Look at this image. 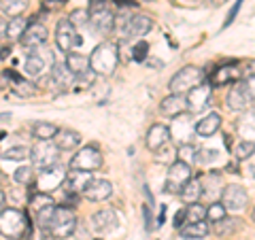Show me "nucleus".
<instances>
[{
    "mask_svg": "<svg viewBox=\"0 0 255 240\" xmlns=\"http://www.w3.org/2000/svg\"><path fill=\"white\" fill-rule=\"evenodd\" d=\"M115 28L122 32L124 38H142L145 34H149L151 28H153V21L142 13H134V15L122 13L119 19L115 21Z\"/></svg>",
    "mask_w": 255,
    "mask_h": 240,
    "instance_id": "nucleus-4",
    "label": "nucleus"
},
{
    "mask_svg": "<svg viewBox=\"0 0 255 240\" xmlns=\"http://www.w3.org/2000/svg\"><path fill=\"white\" fill-rule=\"evenodd\" d=\"M58 151L60 147L55 145V142L51 140H38L34 147H32V164H34L36 168H45V166H51L58 162Z\"/></svg>",
    "mask_w": 255,
    "mask_h": 240,
    "instance_id": "nucleus-13",
    "label": "nucleus"
},
{
    "mask_svg": "<svg viewBox=\"0 0 255 240\" xmlns=\"http://www.w3.org/2000/svg\"><path fill=\"white\" fill-rule=\"evenodd\" d=\"M102 166V153L98 145H85L77 149V153L70 159V170H83V172H94Z\"/></svg>",
    "mask_w": 255,
    "mask_h": 240,
    "instance_id": "nucleus-9",
    "label": "nucleus"
},
{
    "mask_svg": "<svg viewBox=\"0 0 255 240\" xmlns=\"http://www.w3.org/2000/svg\"><path fill=\"white\" fill-rule=\"evenodd\" d=\"M94 177L92 172H83V170H68L66 174V181H64V189L68 191V194H77V196H83V189L87 187V183H90Z\"/></svg>",
    "mask_w": 255,
    "mask_h": 240,
    "instance_id": "nucleus-23",
    "label": "nucleus"
},
{
    "mask_svg": "<svg viewBox=\"0 0 255 240\" xmlns=\"http://www.w3.org/2000/svg\"><path fill=\"white\" fill-rule=\"evenodd\" d=\"M159 111L164 117H177L181 113H187V98L183 94H170L159 102Z\"/></svg>",
    "mask_w": 255,
    "mask_h": 240,
    "instance_id": "nucleus-22",
    "label": "nucleus"
},
{
    "mask_svg": "<svg viewBox=\"0 0 255 240\" xmlns=\"http://www.w3.org/2000/svg\"><path fill=\"white\" fill-rule=\"evenodd\" d=\"M28 6V0H0V11L9 17H17L26 11Z\"/></svg>",
    "mask_w": 255,
    "mask_h": 240,
    "instance_id": "nucleus-36",
    "label": "nucleus"
},
{
    "mask_svg": "<svg viewBox=\"0 0 255 240\" xmlns=\"http://www.w3.org/2000/svg\"><path fill=\"white\" fill-rule=\"evenodd\" d=\"M238 230H241V219H234V217H223L221 221L213 223V232L217 236H221V238L232 236V234H236Z\"/></svg>",
    "mask_w": 255,
    "mask_h": 240,
    "instance_id": "nucleus-32",
    "label": "nucleus"
},
{
    "mask_svg": "<svg viewBox=\"0 0 255 240\" xmlns=\"http://www.w3.org/2000/svg\"><path fill=\"white\" fill-rule=\"evenodd\" d=\"M0 234L19 240L30 234V217L19 209H4L0 213Z\"/></svg>",
    "mask_w": 255,
    "mask_h": 240,
    "instance_id": "nucleus-2",
    "label": "nucleus"
},
{
    "mask_svg": "<svg viewBox=\"0 0 255 240\" xmlns=\"http://www.w3.org/2000/svg\"><path fill=\"white\" fill-rule=\"evenodd\" d=\"M55 66L53 51L47 47H34L30 49L26 60H23V73L32 79H43L47 75H51V70Z\"/></svg>",
    "mask_w": 255,
    "mask_h": 240,
    "instance_id": "nucleus-1",
    "label": "nucleus"
},
{
    "mask_svg": "<svg viewBox=\"0 0 255 240\" xmlns=\"http://www.w3.org/2000/svg\"><path fill=\"white\" fill-rule=\"evenodd\" d=\"M4 136H6V134H4V132H0V140H2V138H4Z\"/></svg>",
    "mask_w": 255,
    "mask_h": 240,
    "instance_id": "nucleus-55",
    "label": "nucleus"
},
{
    "mask_svg": "<svg viewBox=\"0 0 255 240\" xmlns=\"http://www.w3.org/2000/svg\"><path fill=\"white\" fill-rule=\"evenodd\" d=\"M111 194H113V183L107 179H92L83 189V198H87L90 202H105L111 198Z\"/></svg>",
    "mask_w": 255,
    "mask_h": 240,
    "instance_id": "nucleus-17",
    "label": "nucleus"
},
{
    "mask_svg": "<svg viewBox=\"0 0 255 240\" xmlns=\"http://www.w3.org/2000/svg\"><path fill=\"white\" fill-rule=\"evenodd\" d=\"M238 134L243 136V140H253L255 142V109L247 111V115H243L238 119Z\"/></svg>",
    "mask_w": 255,
    "mask_h": 240,
    "instance_id": "nucleus-30",
    "label": "nucleus"
},
{
    "mask_svg": "<svg viewBox=\"0 0 255 240\" xmlns=\"http://www.w3.org/2000/svg\"><path fill=\"white\" fill-rule=\"evenodd\" d=\"M206 219V206L202 204H187L185 206V223H196V221H204Z\"/></svg>",
    "mask_w": 255,
    "mask_h": 240,
    "instance_id": "nucleus-39",
    "label": "nucleus"
},
{
    "mask_svg": "<svg viewBox=\"0 0 255 240\" xmlns=\"http://www.w3.org/2000/svg\"><path fill=\"white\" fill-rule=\"evenodd\" d=\"M49 206H55V202H53V198H51V194H34V196H30V209H32V213H38V211H45V209H49Z\"/></svg>",
    "mask_w": 255,
    "mask_h": 240,
    "instance_id": "nucleus-37",
    "label": "nucleus"
},
{
    "mask_svg": "<svg viewBox=\"0 0 255 240\" xmlns=\"http://www.w3.org/2000/svg\"><path fill=\"white\" fill-rule=\"evenodd\" d=\"M28 26L30 23L26 21V17H21V15L11 17L9 26H6V38H9V41H21V36H23V32H26Z\"/></svg>",
    "mask_w": 255,
    "mask_h": 240,
    "instance_id": "nucleus-34",
    "label": "nucleus"
},
{
    "mask_svg": "<svg viewBox=\"0 0 255 240\" xmlns=\"http://www.w3.org/2000/svg\"><path fill=\"white\" fill-rule=\"evenodd\" d=\"M211 234V223L209 221H196V223H185L181 228V236L191 238V240H204Z\"/></svg>",
    "mask_w": 255,
    "mask_h": 240,
    "instance_id": "nucleus-27",
    "label": "nucleus"
},
{
    "mask_svg": "<svg viewBox=\"0 0 255 240\" xmlns=\"http://www.w3.org/2000/svg\"><path fill=\"white\" fill-rule=\"evenodd\" d=\"M241 79H245V70H243V64L241 62H228V64H221L213 70L211 75V85L213 87H223V85H230V83H238Z\"/></svg>",
    "mask_w": 255,
    "mask_h": 240,
    "instance_id": "nucleus-11",
    "label": "nucleus"
},
{
    "mask_svg": "<svg viewBox=\"0 0 255 240\" xmlns=\"http://www.w3.org/2000/svg\"><path fill=\"white\" fill-rule=\"evenodd\" d=\"M219 153L215 149H200V153H198V162L202 164H211V162H217Z\"/></svg>",
    "mask_w": 255,
    "mask_h": 240,
    "instance_id": "nucleus-47",
    "label": "nucleus"
},
{
    "mask_svg": "<svg viewBox=\"0 0 255 240\" xmlns=\"http://www.w3.org/2000/svg\"><path fill=\"white\" fill-rule=\"evenodd\" d=\"M253 105V100L247 96V92L243 90L241 83H234L232 90L226 96V107L230 111H236V113H243V111H249V107Z\"/></svg>",
    "mask_w": 255,
    "mask_h": 240,
    "instance_id": "nucleus-21",
    "label": "nucleus"
},
{
    "mask_svg": "<svg viewBox=\"0 0 255 240\" xmlns=\"http://www.w3.org/2000/svg\"><path fill=\"white\" fill-rule=\"evenodd\" d=\"M179 240H191V238H185V236H181V238H179Z\"/></svg>",
    "mask_w": 255,
    "mask_h": 240,
    "instance_id": "nucleus-57",
    "label": "nucleus"
},
{
    "mask_svg": "<svg viewBox=\"0 0 255 240\" xmlns=\"http://www.w3.org/2000/svg\"><path fill=\"white\" fill-rule=\"evenodd\" d=\"M96 81V73L94 70H87L83 75H77V81H75V90H87V87H92Z\"/></svg>",
    "mask_w": 255,
    "mask_h": 240,
    "instance_id": "nucleus-45",
    "label": "nucleus"
},
{
    "mask_svg": "<svg viewBox=\"0 0 255 240\" xmlns=\"http://www.w3.org/2000/svg\"><path fill=\"white\" fill-rule=\"evenodd\" d=\"M115 13L107 0H92L90 2V26L98 34H109L115 28Z\"/></svg>",
    "mask_w": 255,
    "mask_h": 240,
    "instance_id": "nucleus-5",
    "label": "nucleus"
},
{
    "mask_svg": "<svg viewBox=\"0 0 255 240\" xmlns=\"http://www.w3.org/2000/svg\"><path fill=\"white\" fill-rule=\"evenodd\" d=\"M147 55H149V43L147 41H138L132 47V60L134 62H147Z\"/></svg>",
    "mask_w": 255,
    "mask_h": 240,
    "instance_id": "nucleus-44",
    "label": "nucleus"
},
{
    "mask_svg": "<svg viewBox=\"0 0 255 240\" xmlns=\"http://www.w3.org/2000/svg\"><path fill=\"white\" fill-rule=\"evenodd\" d=\"M92 70L96 75H113L117 64H119V51L115 43H100L98 47H94V51L90 55Z\"/></svg>",
    "mask_w": 255,
    "mask_h": 240,
    "instance_id": "nucleus-3",
    "label": "nucleus"
},
{
    "mask_svg": "<svg viewBox=\"0 0 255 240\" xmlns=\"http://www.w3.org/2000/svg\"><path fill=\"white\" fill-rule=\"evenodd\" d=\"M198 153H200V149H198L194 142H183V145H179V149H177V159L194 166L198 162Z\"/></svg>",
    "mask_w": 255,
    "mask_h": 240,
    "instance_id": "nucleus-35",
    "label": "nucleus"
},
{
    "mask_svg": "<svg viewBox=\"0 0 255 240\" xmlns=\"http://www.w3.org/2000/svg\"><path fill=\"white\" fill-rule=\"evenodd\" d=\"M90 221H92V230L98 232V234H109V232H113L119 223L117 213L113 209H102L98 213H94Z\"/></svg>",
    "mask_w": 255,
    "mask_h": 240,
    "instance_id": "nucleus-19",
    "label": "nucleus"
},
{
    "mask_svg": "<svg viewBox=\"0 0 255 240\" xmlns=\"http://www.w3.org/2000/svg\"><path fill=\"white\" fill-rule=\"evenodd\" d=\"M247 200H249V194H247V189L241 187V185H226L223 187V194H221V202L226 206L228 211H243Z\"/></svg>",
    "mask_w": 255,
    "mask_h": 240,
    "instance_id": "nucleus-16",
    "label": "nucleus"
},
{
    "mask_svg": "<svg viewBox=\"0 0 255 240\" xmlns=\"http://www.w3.org/2000/svg\"><path fill=\"white\" fill-rule=\"evenodd\" d=\"M55 43H58L60 51L64 53H73V49L81 45V36H79L77 28L70 23V19L58 21V26H55Z\"/></svg>",
    "mask_w": 255,
    "mask_h": 240,
    "instance_id": "nucleus-12",
    "label": "nucleus"
},
{
    "mask_svg": "<svg viewBox=\"0 0 255 240\" xmlns=\"http://www.w3.org/2000/svg\"><path fill=\"white\" fill-rule=\"evenodd\" d=\"M4 209H6V196H4V191H0V213Z\"/></svg>",
    "mask_w": 255,
    "mask_h": 240,
    "instance_id": "nucleus-53",
    "label": "nucleus"
},
{
    "mask_svg": "<svg viewBox=\"0 0 255 240\" xmlns=\"http://www.w3.org/2000/svg\"><path fill=\"white\" fill-rule=\"evenodd\" d=\"M251 219H253V221H255V209H253V213H251Z\"/></svg>",
    "mask_w": 255,
    "mask_h": 240,
    "instance_id": "nucleus-56",
    "label": "nucleus"
},
{
    "mask_svg": "<svg viewBox=\"0 0 255 240\" xmlns=\"http://www.w3.org/2000/svg\"><path fill=\"white\" fill-rule=\"evenodd\" d=\"M223 217H228V209L223 206V202H211L209 206H206V221L217 223Z\"/></svg>",
    "mask_w": 255,
    "mask_h": 240,
    "instance_id": "nucleus-40",
    "label": "nucleus"
},
{
    "mask_svg": "<svg viewBox=\"0 0 255 240\" xmlns=\"http://www.w3.org/2000/svg\"><path fill=\"white\" fill-rule=\"evenodd\" d=\"M172 226L177 228V230H181L183 226H185V209L179 211L177 215H174V223H172Z\"/></svg>",
    "mask_w": 255,
    "mask_h": 240,
    "instance_id": "nucleus-51",
    "label": "nucleus"
},
{
    "mask_svg": "<svg viewBox=\"0 0 255 240\" xmlns=\"http://www.w3.org/2000/svg\"><path fill=\"white\" fill-rule=\"evenodd\" d=\"M211 96H213V85L211 83H200L198 87H194L191 92L185 94L187 111L191 115H194V113H202V111L211 105Z\"/></svg>",
    "mask_w": 255,
    "mask_h": 240,
    "instance_id": "nucleus-14",
    "label": "nucleus"
},
{
    "mask_svg": "<svg viewBox=\"0 0 255 240\" xmlns=\"http://www.w3.org/2000/svg\"><path fill=\"white\" fill-rule=\"evenodd\" d=\"M194 170H191V166L181 162V159H174L168 168V174H166V181H164V191H168V194H181L183 185L194 179L191 177Z\"/></svg>",
    "mask_w": 255,
    "mask_h": 240,
    "instance_id": "nucleus-10",
    "label": "nucleus"
},
{
    "mask_svg": "<svg viewBox=\"0 0 255 240\" xmlns=\"http://www.w3.org/2000/svg\"><path fill=\"white\" fill-rule=\"evenodd\" d=\"M32 155V149L26 145H13L9 149L2 151V157L6 159H15V162H21V159H28Z\"/></svg>",
    "mask_w": 255,
    "mask_h": 240,
    "instance_id": "nucleus-38",
    "label": "nucleus"
},
{
    "mask_svg": "<svg viewBox=\"0 0 255 240\" xmlns=\"http://www.w3.org/2000/svg\"><path fill=\"white\" fill-rule=\"evenodd\" d=\"M151 209H153V206H151L149 202L142 206V219H145V230L147 232L153 230V213H151Z\"/></svg>",
    "mask_w": 255,
    "mask_h": 240,
    "instance_id": "nucleus-48",
    "label": "nucleus"
},
{
    "mask_svg": "<svg viewBox=\"0 0 255 240\" xmlns=\"http://www.w3.org/2000/svg\"><path fill=\"white\" fill-rule=\"evenodd\" d=\"M13 179L17 181L19 185H28V183H30L32 179H34V168L28 166V164H26V166H19L17 170L13 172Z\"/></svg>",
    "mask_w": 255,
    "mask_h": 240,
    "instance_id": "nucleus-42",
    "label": "nucleus"
},
{
    "mask_svg": "<svg viewBox=\"0 0 255 240\" xmlns=\"http://www.w3.org/2000/svg\"><path fill=\"white\" fill-rule=\"evenodd\" d=\"M147 64H149V66H155V68L159 66V62H157V60H147ZM162 66H164V64H162Z\"/></svg>",
    "mask_w": 255,
    "mask_h": 240,
    "instance_id": "nucleus-54",
    "label": "nucleus"
},
{
    "mask_svg": "<svg viewBox=\"0 0 255 240\" xmlns=\"http://www.w3.org/2000/svg\"><path fill=\"white\" fill-rule=\"evenodd\" d=\"M66 174H68V170L60 162L45 166V168H41V172H38V177H36V189L41 191V194H53L55 189H60L64 185Z\"/></svg>",
    "mask_w": 255,
    "mask_h": 240,
    "instance_id": "nucleus-8",
    "label": "nucleus"
},
{
    "mask_svg": "<svg viewBox=\"0 0 255 240\" xmlns=\"http://www.w3.org/2000/svg\"><path fill=\"white\" fill-rule=\"evenodd\" d=\"M70 23L75 28H81V26H90V11H83V9H77L70 13Z\"/></svg>",
    "mask_w": 255,
    "mask_h": 240,
    "instance_id": "nucleus-43",
    "label": "nucleus"
},
{
    "mask_svg": "<svg viewBox=\"0 0 255 240\" xmlns=\"http://www.w3.org/2000/svg\"><path fill=\"white\" fill-rule=\"evenodd\" d=\"M172 138V134H170V127L168 125H164V123H153L147 130V136H145V145L149 151H157V149H162L166 147L170 142Z\"/></svg>",
    "mask_w": 255,
    "mask_h": 240,
    "instance_id": "nucleus-18",
    "label": "nucleus"
},
{
    "mask_svg": "<svg viewBox=\"0 0 255 240\" xmlns=\"http://www.w3.org/2000/svg\"><path fill=\"white\" fill-rule=\"evenodd\" d=\"M221 127V115L219 113H209L196 123V134L202 138H211L213 134H217Z\"/></svg>",
    "mask_w": 255,
    "mask_h": 240,
    "instance_id": "nucleus-25",
    "label": "nucleus"
},
{
    "mask_svg": "<svg viewBox=\"0 0 255 240\" xmlns=\"http://www.w3.org/2000/svg\"><path fill=\"white\" fill-rule=\"evenodd\" d=\"M75 81H77V75L66 64H55L51 75H49V83L55 87V92H60V94L66 90H75Z\"/></svg>",
    "mask_w": 255,
    "mask_h": 240,
    "instance_id": "nucleus-15",
    "label": "nucleus"
},
{
    "mask_svg": "<svg viewBox=\"0 0 255 240\" xmlns=\"http://www.w3.org/2000/svg\"><path fill=\"white\" fill-rule=\"evenodd\" d=\"M81 142V134L77 130H68V127H60V132L55 134V145L60 147V151H73Z\"/></svg>",
    "mask_w": 255,
    "mask_h": 240,
    "instance_id": "nucleus-26",
    "label": "nucleus"
},
{
    "mask_svg": "<svg viewBox=\"0 0 255 240\" xmlns=\"http://www.w3.org/2000/svg\"><path fill=\"white\" fill-rule=\"evenodd\" d=\"M170 134H177V138H181V145H183V142H189L191 134H196V123H191V113H189V111L174 117Z\"/></svg>",
    "mask_w": 255,
    "mask_h": 240,
    "instance_id": "nucleus-24",
    "label": "nucleus"
},
{
    "mask_svg": "<svg viewBox=\"0 0 255 240\" xmlns=\"http://www.w3.org/2000/svg\"><path fill=\"white\" fill-rule=\"evenodd\" d=\"M238 83L243 85V90L247 92V96H249V98L255 102V73H253V75H247V77L241 79Z\"/></svg>",
    "mask_w": 255,
    "mask_h": 240,
    "instance_id": "nucleus-46",
    "label": "nucleus"
},
{
    "mask_svg": "<svg viewBox=\"0 0 255 240\" xmlns=\"http://www.w3.org/2000/svg\"><path fill=\"white\" fill-rule=\"evenodd\" d=\"M6 26H9V21H6L4 17H0V41L6 38Z\"/></svg>",
    "mask_w": 255,
    "mask_h": 240,
    "instance_id": "nucleus-52",
    "label": "nucleus"
},
{
    "mask_svg": "<svg viewBox=\"0 0 255 240\" xmlns=\"http://www.w3.org/2000/svg\"><path fill=\"white\" fill-rule=\"evenodd\" d=\"M47 36H49V32H47V28L43 26V23L30 21V26L26 28V32H23L19 43L23 47H28V49H34V47H43L47 43Z\"/></svg>",
    "mask_w": 255,
    "mask_h": 240,
    "instance_id": "nucleus-20",
    "label": "nucleus"
},
{
    "mask_svg": "<svg viewBox=\"0 0 255 240\" xmlns=\"http://www.w3.org/2000/svg\"><path fill=\"white\" fill-rule=\"evenodd\" d=\"M77 228V213L73 206H55L53 217L49 223V234L53 238H68Z\"/></svg>",
    "mask_w": 255,
    "mask_h": 240,
    "instance_id": "nucleus-6",
    "label": "nucleus"
},
{
    "mask_svg": "<svg viewBox=\"0 0 255 240\" xmlns=\"http://www.w3.org/2000/svg\"><path fill=\"white\" fill-rule=\"evenodd\" d=\"M253 153H255V142L253 140H241L234 147V155H236L238 162H245V159L253 157Z\"/></svg>",
    "mask_w": 255,
    "mask_h": 240,
    "instance_id": "nucleus-41",
    "label": "nucleus"
},
{
    "mask_svg": "<svg viewBox=\"0 0 255 240\" xmlns=\"http://www.w3.org/2000/svg\"><path fill=\"white\" fill-rule=\"evenodd\" d=\"M66 66L73 70L75 75H83V73H87V70H92L90 55H83V53H66Z\"/></svg>",
    "mask_w": 255,
    "mask_h": 240,
    "instance_id": "nucleus-31",
    "label": "nucleus"
},
{
    "mask_svg": "<svg viewBox=\"0 0 255 240\" xmlns=\"http://www.w3.org/2000/svg\"><path fill=\"white\" fill-rule=\"evenodd\" d=\"M58 132H60V127L55 123H49V121L32 123V136H34L36 140H51V138H55Z\"/></svg>",
    "mask_w": 255,
    "mask_h": 240,
    "instance_id": "nucleus-33",
    "label": "nucleus"
},
{
    "mask_svg": "<svg viewBox=\"0 0 255 240\" xmlns=\"http://www.w3.org/2000/svg\"><path fill=\"white\" fill-rule=\"evenodd\" d=\"M219 187H226V185H221V174L219 172H209V174H204L202 177V196L206 198H217L221 196L223 191H219Z\"/></svg>",
    "mask_w": 255,
    "mask_h": 240,
    "instance_id": "nucleus-29",
    "label": "nucleus"
},
{
    "mask_svg": "<svg viewBox=\"0 0 255 240\" xmlns=\"http://www.w3.org/2000/svg\"><path fill=\"white\" fill-rule=\"evenodd\" d=\"M64 4H66V0H43L45 11H60Z\"/></svg>",
    "mask_w": 255,
    "mask_h": 240,
    "instance_id": "nucleus-50",
    "label": "nucleus"
},
{
    "mask_svg": "<svg viewBox=\"0 0 255 240\" xmlns=\"http://www.w3.org/2000/svg\"><path fill=\"white\" fill-rule=\"evenodd\" d=\"M200 83H204V70L198 66H183L177 75L170 79V94H183L191 92L194 87H198Z\"/></svg>",
    "mask_w": 255,
    "mask_h": 240,
    "instance_id": "nucleus-7",
    "label": "nucleus"
},
{
    "mask_svg": "<svg viewBox=\"0 0 255 240\" xmlns=\"http://www.w3.org/2000/svg\"><path fill=\"white\" fill-rule=\"evenodd\" d=\"M241 4H243V0H236V2H234V6H232V9H230V13H228L226 21H223V30H226V28H230V23H234L236 15H238V11H241Z\"/></svg>",
    "mask_w": 255,
    "mask_h": 240,
    "instance_id": "nucleus-49",
    "label": "nucleus"
},
{
    "mask_svg": "<svg viewBox=\"0 0 255 240\" xmlns=\"http://www.w3.org/2000/svg\"><path fill=\"white\" fill-rule=\"evenodd\" d=\"M181 200L185 204H194L198 202V200L202 198V177H198V179H189L185 185H183L181 189Z\"/></svg>",
    "mask_w": 255,
    "mask_h": 240,
    "instance_id": "nucleus-28",
    "label": "nucleus"
}]
</instances>
